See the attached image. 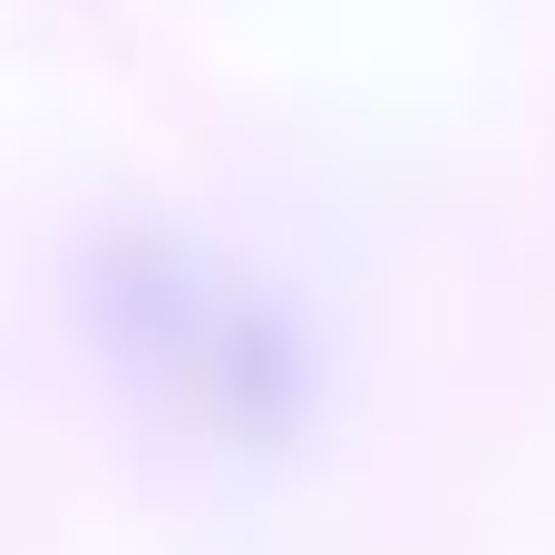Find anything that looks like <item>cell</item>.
<instances>
[{
  "label": "cell",
  "instance_id": "1",
  "mask_svg": "<svg viewBox=\"0 0 555 555\" xmlns=\"http://www.w3.org/2000/svg\"><path fill=\"white\" fill-rule=\"evenodd\" d=\"M68 322L88 361L224 459H293L332 410V351L302 293L176 215H117L68 254Z\"/></svg>",
  "mask_w": 555,
  "mask_h": 555
}]
</instances>
